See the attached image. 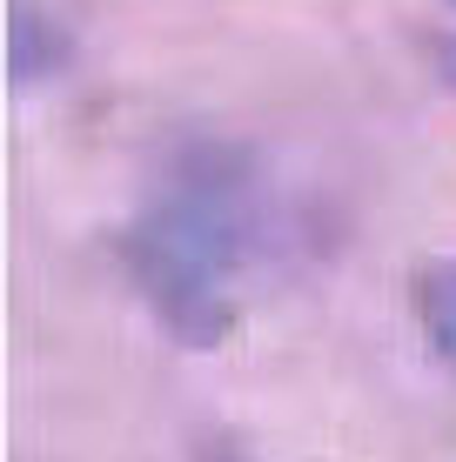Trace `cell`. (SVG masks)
<instances>
[{"instance_id":"5","label":"cell","mask_w":456,"mask_h":462,"mask_svg":"<svg viewBox=\"0 0 456 462\" xmlns=\"http://www.w3.org/2000/svg\"><path fill=\"white\" fill-rule=\"evenodd\" d=\"M195 462H248V456L235 449V442H222V436H215V442H201V449H195Z\"/></svg>"},{"instance_id":"2","label":"cell","mask_w":456,"mask_h":462,"mask_svg":"<svg viewBox=\"0 0 456 462\" xmlns=\"http://www.w3.org/2000/svg\"><path fill=\"white\" fill-rule=\"evenodd\" d=\"M410 315L423 342L456 369V254H430L410 268Z\"/></svg>"},{"instance_id":"1","label":"cell","mask_w":456,"mask_h":462,"mask_svg":"<svg viewBox=\"0 0 456 462\" xmlns=\"http://www.w3.org/2000/svg\"><path fill=\"white\" fill-rule=\"evenodd\" d=\"M269 254V208L235 154L201 148L168 174V188L128 221L121 268L141 289L168 336L188 348H215L235 336L242 275Z\"/></svg>"},{"instance_id":"3","label":"cell","mask_w":456,"mask_h":462,"mask_svg":"<svg viewBox=\"0 0 456 462\" xmlns=\"http://www.w3.org/2000/svg\"><path fill=\"white\" fill-rule=\"evenodd\" d=\"M54 68H68V34L60 27H47L41 21V7H14V81L21 88H34L41 74H54Z\"/></svg>"},{"instance_id":"4","label":"cell","mask_w":456,"mask_h":462,"mask_svg":"<svg viewBox=\"0 0 456 462\" xmlns=\"http://www.w3.org/2000/svg\"><path fill=\"white\" fill-rule=\"evenodd\" d=\"M430 60L443 68V81L456 88V34H436V41H430Z\"/></svg>"}]
</instances>
